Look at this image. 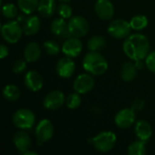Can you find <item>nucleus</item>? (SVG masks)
I'll return each instance as SVG.
<instances>
[{"label": "nucleus", "instance_id": "f257e3e1", "mask_svg": "<svg viewBox=\"0 0 155 155\" xmlns=\"http://www.w3.org/2000/svg\"><path fill=\"white\" fill-rule=\"evenodd\" d=\"M125 54L132 60L139 61L147 57L150 51V43L147 37L141 34L129 35L123 45Z\"/></svg>", "mask_w": 155, "mask_h": 155}, {"label": "nucleus", "instance_id": "f03ea898", "mask_svg": "<svg viewBox=\"0 0 155 155\" xmlns=\"http://www.w3.org/2000/svg\"><path fill=\"white\" fill-rule=\"evenodd\" d=\"M83 66L85 71L94 75H102L107 71L108 63L101 54L91 51L84 55L83 59Z\"/></svg>", "mask_w": 155, "mask_h": 155}, {"label": "nucleus", "instance_id": "7ed1b4c3", "mask_svg": "<svg viewBox=\"0 0 155 155\" xmlns=\"http://www.w3.org/2000/svg\"><path fill=\"white\" fill-rule=\"evenodd\" d=\"M116 135L114 133L106 131L98 134L92 139L94 148L100 153L110 152L116 144Z\"/></svg>", "mask_w": 155, "mask_h": 155}, {"label": "nucleus", "instance_id": "20e7f679", "mask_svg": "<svg viewBox=\"0 0 155 155\" xmlns=\"http://www.w3.org/2000/svg\"><path fill=\"white\" fill-rule=\"evenodd\" d=\"M35 122V116L34 113L28 109L22 108L17 110L13 115V124L22 130L30 129L33 127Z\"/></svg>", "mask_w": 155, "mask_h": 155}, {"label": "nucleus", "instance_id": "39448f33", "mask_svg": "<svg viewBox=\"0 0 155 155\" xmlns=\"http://www.w3.org/2000/svg\"><path fill=\"white\" fill-rule=\"evenodd\" d=\"M23 28L21 25L15 21L7 22L2 25L1 34L3 38L9 44H15L18 42L22 35Z\"/></svg>", "mask_w": 155, "mask_h": 155}, {"label": "nucleus", "instance_id": "423d86ee", "mask_svg": "<svg viewBox=\"0 0 155 155\" xmlns=\"http://www.w3.org/2000/svg\"><path fill=\"white\" fill-rule=\"evenodd\" d=\"M132 26L130 22L124 19H115L110 23L108 26V33L111 36L116 39L125 38L130 35Z\"/></svg>", "mask_w": 155, "mask_h": 155}, {"label": "nucleus", "instance_id": "0eeeda50", "mask_svg": "<svg viewBox=\"0 0 155 155\" xmlns=\"http://www.w3.org/2000/svg\"><path fill=\"white\" fill-rule=\"evenodd\" d=\"M71 35L75 37H83L89 31V24L83 16H73L68 22Z\"/></svg>", "mask_w": 155, "mask_h": 155}, {"label": "nucleus", "instance_id": "6e6552de", "mask_svg": "<svg viewBox=\"0 0 155 155\" xmlns=\"http://www.w3.org/2000/svg\"><path fill=\"white\" fill-rule=\"evenodd\" d=\"M54 133V128L51 121L47 119L41 120L35 128V136L38 142L45 143L52 139Z\"/></svg>", "mask_w": 155, "mask_h": 155}, {"label": "nucleus", "instance_id": "1a4fd4ad", "mask_svg": "<svg viewBox=\"0 0 155 155\" xmlns=\"http://www.w3.org/2000/svg\"><path fill=\"white\" fill-rule=\"evenodd\" d=\"M94 86V80L92 75L87 74H82L78 75L74 82V90L79 94H84L91 90Z\"/></svg>", "mask_w": 155, "mask_h": 155}, {"label": "nucleus", "instance_id": "9d476101", "mask_svg": "<svg viewBox=\"0 0 155 155\" xmlns=\"http://www.w3.org/2000/svg\"><path fill=\"white\" fill-rule=\"evenodd\" d=\"M135 112L131 108H125L120 110L114 118V122L119 128L127 129L130 128L135 122Z\"/></svg>", "mask_w": 155, "mask_h": 155}, {"label": "nucleus", "instance_id": "9b49d317", "mask_svg": "<svg viewBox=\"0 0 155 155\" xmlns=\"http://www.w3.org/2000/svg\"><path fill=\"white\" fill-rule=\"evenodd\" d=\"M65 101L64 94L59 90H54L48 93L44 100V106L47 110H56L60 108Z\"/></svg>", "mask_w": 155, "mask_h": 155}, {"label": "nucleus", "instance_id": "f8f14e48", "mask_svg": "<svg viewBox=\"0 0 155 155\" xmlns=\"http://www.w3.org/2000/svg\"><path fill=\"white\" fill-rule=\"evenodd\" d=\"M94 11L97 16L104 21L110 20L114 15V7L110 0H97Z\"/></svg>", "mask_w": 155, "mask_h": 155}, {"label": "nucleus", "instance_id": "ddd939ff", "mask_svg": "<svg viewBox=\"0 0 155 155\" xmlns=\"http://www.w3.org/2000/svg\"><path fill=\"white\" fill-rule=\"evenodd\" d=\"M83 50L82 42L78 37H69L65 40L62 46V52L68 57L74 58L80 54Z\"/></svg>", "mask_w": 155, "mask_h": 155}, {"label": "nucleus", "instance_id": "4468645a", "mask_svg": "<svg viewBox=\"0 0 155 155\" xmlns=\"http://www.w3.org/2000/svg\"><path fill=\"white\" fill-rule=\"evenodd\" d=\"M52 33L58 38H69L72 35L69 30L68 23L65 22L64 18L59 17L55 18L51 24Z\"/></svg>", "mask_w": 155, "mask_h": 155}, {"label": "nucleus", "instance_id": "2eb2a0df", "mask_svg": "<svg viewBox=\"0 0 155 155\" xmlns=\"http://www.w3.org/2000/svg\"><path fill=\"white\" fill-rule=\"evenodd\" d=\"M75 70V64L72 61L71 57H64L58 61L56 64V72L60 77L69 78L72 76Z\"/></svg>", "mask_w": 155, "mask_h": 155}, {"label": "nucleus", "instance_id": "dca6fc26", "mask_svg": "<svg viewBox=\"0 0 155 155\" xmlns=\"http://www.w3.org/2000/svg\"><path fill=\"white\" fill-rule=\"evenodd\" d=\"M25 84L29 90L33 92H37L42 89L44 79L38 72L29 71L25 75Z\"/></svg>", "mask_w": 155, "mask_h": 155}, {"label": "nucleus", "instance_id": "f3484780", "mask_svg": "<svg viewBox=\"0 0 155 155\" xmlns=\"http://www.w3.org/2000/svg\"><path fill=\"white\" fill-rule=\"evenodd\" d=\"M13 143L21 154H24L26 151H28L31 146V139L29 135L23 131L17 132L14 134Z\"/></svg>", "mask_w": 155, "mask_h": 155}, {"label": "nucleus", "instance_id": "a211bd4d", "mask_svg": "<svg viewBox=\"0 0 155 155\" xmlns=\"http://www.w3.org/2000/svg\"><path fill=\"white\" fill-rule=\"evenodd\" d=\"M135 134L139 140L147 142L153 134L151 124L144 120L138 121L135 125Z\"/></svg>", "mask_w": 155, "mask_h": 155}, {"label": "nucleus", "instance_id": "6ab92c4d", "mask_svg": "<svg viewBox=\"0 0 155 155\" xmlns=\"http://www.w3.org/2000/svg\"><path fill=\"white\" fill-rule=\"evenodd\" d=\"M41 55L40 45L35 42L29 43L24 50V57L28 63L36 62Z\"/></svg>", "mask_w": 155, "mask_h": 155}, {"label": "nucleus", "instance_id": "aec40b11", "mask_svg": "<svg viewBox=\"0 0 155 155\" xmlns=\"http://www.w3.org/2000/svg\"><path fill=\"white\" fill-rule=\"evenodd\" d=\"M41 26V21L36 15H32L27 17L23 24V32L26 35H35Z\"/></svg>", "mask_w": 155, "mask_h": 155}, {"label": "nucleus", "instance_id": "412c9836", "mask_svg": "<svg viewBox=\"0 0 155 155\" xmlns=\"http://www.w3.org/2000/svg\"><path fill=\"white\" fill-rule=\"evenodd\" d=\"M120 74L124 82H131L136 77L137 66L132 62H125L121 66Z\"/></svg>", "mask_w": 155, "mask_h": 155}, {"label": "nucleus", "instance_id": "4be33fe9", "mask_svg": "<svg viewBox=\"0 0 155 155\" xmlns=\"http://www.w3.org/2000/svg\"><path fill=\"white\" fill-rule=\"evenodd\" d=\"M56 9L54 0H40L37 10L43 17H50Z\"/></svg>", "mask_w": 155, "mask_h": 155}, {"label": "nucleus", "instance_id": "5701e85b", "mask_svg": "<svg viewBox=\"0 0 155 155\" xmlns=\"http://www.w3.org/2000/svg\"><path fill=\"white\" fill-rule=\"evenodd\" d=\"M21 92L19 88L15 84H7L3 89V96L9 102H15L19 99Z\"/></svg>", "mask_w": 155, "mask_h": 155}, {"label": "nucleus", "instance_id": "b1692460", "mask_svg": "<svg viewBox=\"0 0 155 155\" xmlns=\"http://www.w3.org/2000/svg\"><path fill=\"white\" fill-rule=\"evenodd\" d=\"M105 45H106V41L101 35H94L91 37L87 42L88 49L93 52H98L104 49Z\"/></svg>", "mask_w": 155, "mask_h": 155}, {"label": "nucleus", "instance_id": "393cba45", "mask_svg": "<svg viewBox=\"0 0 155 155\" xmlns=\"http://www.w3.org/2000/svg\"><path fill=\"white\" fill-rule=\"evenodd\" d=\"M38 0H18V6L22 12L30 15L35 12L38 7Z\"/></svg>", "mask_w": 155, "mask_h": 155}, {"label": "nucleus", "instance_id": "a878e982", "mask_svg": "<svg viewBox=\"0 0 155 155\" xmlns=\"http://www.w3.org/2000/svg\"><path fill=\"white\" fill-rule=\"evenodd\" d=\"M145 142L143 141H136L131 143L128 147V154L129 155H144L146 153Z\"/></svg>", "mask_w": 155, "mask_h": 155}, {"label": "nucleus", "instance_id": "bb28decb", "mask_svg": "<svg viewBox=\"0 0 155 155\" xmlns=\"http://www.w3.org/2000/svg\"><path fill=\"white\" fill-rule=\"evenodd\" d=\"M132 29L143 30L148 25V19L145 15H135L130 21Z\"/></svg>", "mask_w": 155, "mask_h": 155}, {"label": "nucleus", "instance_id": "cd10ccee", "mask_svg": "<svg viewBox=\"0 0 155 155\" xmlns=\"http://www.w3.org/2000/svg\"><path fill=\"white\" fill-rule=\"evenodd\" d=\"M44 49L46 52V54H48L50 55H56L60 51L59 45L54 40L45 41L44 43Z\"/></svg>", "mask_w": 155, "mask_h": 155}, {"label": "nucleus", "instance_id": "c85d7f7f", "mask_svg": "<svg viewBox=\"0 0 155 155\" xmlns=\"http://www.w3.org/2000/svg\"><path fill=\"white\" fill-rule=\"evenodd\" d=\"M2 14L6 18H15L17 15V7L11 3H7L2 7Z\"/></svg>", "mask_w": 155, "mask_h": 155}, {"label": "nucleus", "instance_id": "c756f323", "mask_svg": "<svg viewBox=\"0 0 155 155\" xmlns=\"http://www.w3.org/2000/svg\"><path fill=\"white\" fill-rule=\"evenodd\" d=\"M56 10H57L58 15H59L61 17L64 18V19H66V18H71V17H72L73 9H72V7H71L68 4H66V3H64V2H63V3H61L60 5H58Z\"/></svg>", "mask_w": 155, "mask_h": 155}, {"label": "nucleus", "instance_id": "7c9ffc66", "mask_svg": "<svg viewBox=\"0 0 155 155\" xmlns=\"http://www.w3.org/2000/svg\"><path fill=\"white\" fill-rule=\"evenodd\" d=\"M81 97L78 93L75 94H71L67 98H66V105L70 109H76L80 106L81 104Z\"/></svg>", "mask_w": 155, "mask_h": 155}, {"label": "nucleus", "instance_id": "2f4dec72", "mask_svg": "<svg viewBox=\"0 0 155 155\" xmlns=\"http://www.w3.org/2000/svg\"><path fill=\"white\" fill-rule=\"evenodd\" d=\"M145 64L151 72L155 73V51L149 53L145 58Z\"/></svg>", "mask_w": 155, "mask_h": 155}, {"label": "nucleus", "instance_id": "473e14b6", "mask_svg": "<svg viewBox=\"0 0 155 155\" xmlns=\"http://www.w3.org/2000/svg\"><path fill=\"white\" fill-rule=\"evenodd\" d=\"M26 68V63L23 60H17L13 65V72L16 74L23 73Z\"/></svg>", "mask_w": 155, "mask_h": 155}, {"label": "nucleus", "instance_id": "72a5a7b5", "mask_svg": "<svg viewBox=\"0 0 155 155\" xmlns=\"http://www.w3.org/2000/svg\"><path fill=\"white\" fill-rule=\"evenodd\" d=\"M144 101L142 100V99H137L134 102L133 105H132V109L134 111V112H140L142 111L143 108H144Z\"/></svg>", "mask_w": 155, "mask_h": 155}, {"label": "nucleus", "instance_id": "f704fd0d", "mask_svg": "<svg viewBox=\"0 0 155 155\" xmlns=\"http://www.w3.org/2000/svg\"><path fill=\"white\" fill-rule=\"evenodd\" d=\"M9 54V50L7 48V46H5V45H1L0 47V58L4 59L5 57H6Z\"/></svg>", "mask_w": 155, "mask_h": 155}, {"label": "nucleus", "instance_id": "c9c22d12", "mask_svg": "<svg viewBox=\"0 0 155 155\" xmlns=\"http://www.w3.org/2000/svg\"><path fill=\"white\" fill-rule=\"evenodd\" d=\"M24 155H37V153L36 152H33V151H30V150H28V151H26Z\"/></svg>", "mask_w": 155, "mask_h": 155}, {"label": "nucleus", "instance_id": "e433bc0d", "mask_svg": "<svg viewBox=\"0 0 155 155\" xmlns=\"http://www.w3.org/2000/svg\"><path fill=\"white\" fill-rule=\"evenodd\" d=\"M61 2H64V3H67V2H70L71 0H60Z\"/></svg>", "mask_w": 155, "mask_h": 155}]
</instances>
